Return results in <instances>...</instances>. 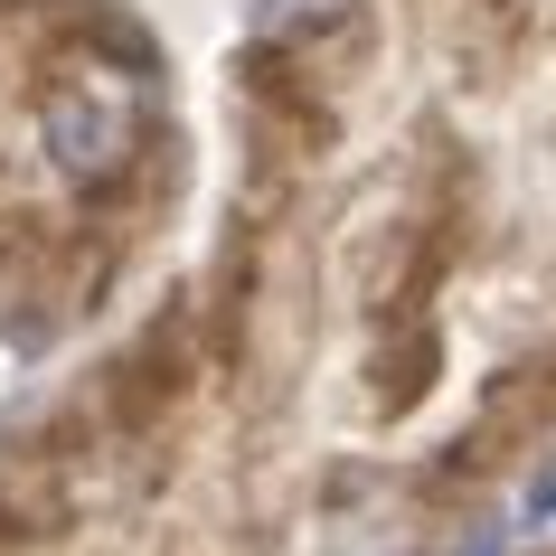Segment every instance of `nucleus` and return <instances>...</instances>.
<instances>
[{"instance_id": "1", "label": "nucleus", "mask_w": 556, "mask_h": 556, "mask_svg": "<svg viewBox=\"0 0 556 556\" xmlns=\"http://www.w3.org/2000/svg\"><path fill=\"white\" fill-rule=\"evenodd\" d=\"M38 132H48V161H58L66 179H114L123 151H132V114H123V94H104V86H58L48 114H38Z\"/></svg>"}, {"instance_id": "2", "label": "nucleus", "mask_w": 556, "mask_h": 556, "mask_svg": "<svg viewBox=\"0 0 556 556\" xmlns=\"http://www.w3.org/2000/svg\"><path fill=\"white\" fill-rule=\"evenodd\" d=\"M330 20H340V0H255V38H302Z\"/></svg>"}, {"instance_id": "3", "label": "nucleus", "mask_w": 556, "mask_h": 556, "mask_svg": "<svg viewBox=\"0 0 556 556\" xmlns=\"http://www.w3.org/2000/svg\"><path fill=\"white\" fill-rule=\"evenodd\" d=\"M519 519H556V463H547V471H538V481L519 491Z\"/></svg>"}]
</instances>
